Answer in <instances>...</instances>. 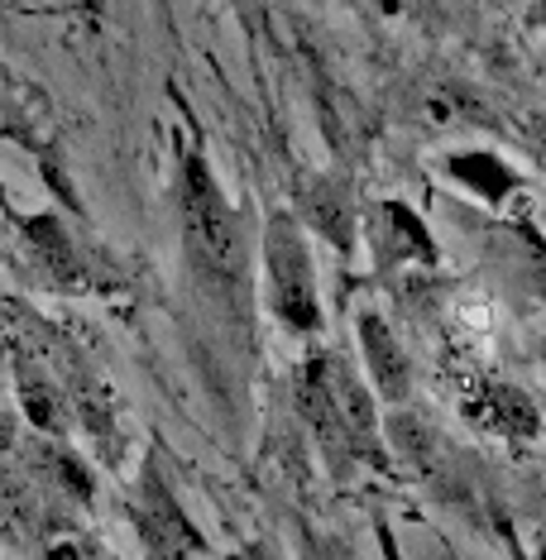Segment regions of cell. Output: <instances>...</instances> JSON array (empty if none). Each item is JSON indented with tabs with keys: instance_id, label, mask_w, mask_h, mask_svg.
Instances as JSON below:
<instances>
[{
	"instance_id": "cell-1",
	"label": "cell",
	"mask_w": 546,
	"mask_h": 560,
	"mask_svg": "<svg viewBox=\"0 0 546 560\" xmlns=\"http://www.w3.org/2000/svg\"><path fill=\"white\" fill-rule=\"evenodd\" d=\"M177 221H183V249L193 273L216 302L240 307L245 302V235L201 149H193L177 173Z\"/></svg>"
},
{
	"instance_id": "cell-2",
	"label": "cell",
	"mask_w": 546,
	"mask_h": 560,
	"mask_svg": "<svg viewBox=\"0 0 546 560\" xmlns=\"http://www.w3.org/2000/svg\"><path fill=\"white\" fill-rule=\"evenodd\" d=\"M298 407L316 431L322 451L332 460H364L374 469H388L384 441H379V417L364 393V378L340 360V354L322 350L298 369Z\"/></svg>"
},
{
	"instance_id": "cell-3",
	"label": "cell",
	"mask_w": 546,
	"mask_h": 560,
	"mask_svg": "<svg viewBox=\"0 0 546 560\" xmlns=\"http://www.w3.org/2000/svg\"><path fill=\"white\" fill-rule=\"evenodd\" d=\"M264 288H269V312L288 330H298V336L322 330L312 249L302 235V221L288 211H269V221H264Z\"/></svg>"
},
{
	"instance_id": "cell-4",
	"label": "cell",
	"mask_w": 546,
	"mask_h": 560,
	"mask_svg": "<svg viewBox=\"0 0 546 560\" xmlns=\"http://www.w3.org/2000/svg\"><path fill=\"white\" fill-rule=\"evenodd\" d=\"M130 517H135V532H139V541H144L149 556H197V551H207L201 532L183 517L173 489L163 483V475L154 465H149L144 479H139V499L130 508Z\"/></svg>"
},
{
	"instance_id": "cell-5",
	"label": "cell",
	"mask_w": 546,
	"mask_h": 560,
	"mask_svg": "<svg viewBox=\"0 0 546 560\" xmlns=\"http://www.w3.org/2000/svg\"><path fill=\"white\" fill-rule=\"evenodd\" d=\"M364 240L374 249L379 269H408V264H437V240L422 225V215L403 207L398 197H384L364 211Z\"/></svg>"
},
{
	"instance_id": "cell-6",
	"label": "cell",
	"mask_w": 546,
	"mask_h": 560,
	"mask_svg": "<svg viewBox=\"0 0 546 560\" xmlns=\"http://www.w3.org/2000/svg\"><path fill=\"white\" fill-rule=\"evenodd\" d=\"M20 231H24V240H30L34 264H39L58 288H92V264L96 259L82 249V240H72V231L58 221L54 211L24 215Z\"/></svg>"
},
{
	"instance_id": "cell-7",
	"label": "cell",
	"mask_w": 546,
	"mask_h": 560,
	"mask_svg": "<svg viewBox=\"0 0 546 560\" xmlns=\"http://www.w3.org/2000/svg\"><path fill=\"white\" fill-rule=\"evenodd\" d=\"M465 417L489 436L503 441H537L542 436V412L523 388L513 384H485L475 398H465Z\"/></svg>"
},
{
	"instance_id": "cell-8",
	"label": "cell",
	"mask_w": 546,
	"mask_h": 560,
	"mask_svg": "<svg viewBox=\"0 0 546 560\" xmlns=\"http://www.w3.org/2000/svg\"><path fill=\"white\" fill-rule=\"evenodd\" d=\"M355 330H360L364 374H370L374 393H379V398H388V402H403L413 393V364H408V354H403L398 336H393L388 322L379 312H360Z\"/></svg>"
},
{
	"instance_id": "cell-9",
	"label": "cell",
	"mask_w": 546,
	"mask_h": 560,
	"mask_svg": "<svg viewBox=\"0 0 546 560\" xmlns=\"http://www.w3.org/2000/svg\"><path fill=\"white\" fill-rule=\"evenodd\" d=\"M302 215L312 221V231H322L336 245V254H350L360 240V207H355L350 187L340 177H312L302 183Z\"/></svg>"
},
{
	"instance_id": "cell-10",
	"label": "cell",
	"mask_w": 546,
	"mask_h": 560,
	"mask_svg": "<svg viewBox=\"0 0 546 560\" xmlns=\"http://www.w3.org/2000/svg\"><path fill=\"white\" fill-rule=\"evenodd\" d=\"M451 173L461 177L465 187H475V192L485 197L489 207H499V201L518 187V173L508 168V163H499L493 154H455L451 159Z\"/></svg>"
},
{
	"instance_id": "cell-11",
	"label": "cell",
	"mask_w": 546,
	"mask_h": 560,
	"mask_svg": "<svg viewBox=\"0 0 546 560\" xmlns=\"http://www.w3.org/2000/svg\"><path fill=\"white\" fill-rule=\"evenodd\" d=\"M20 407H24V417H30L34 427H44V431H58V422H62L54 384H48L44 374H34V369H24L20 374Z\"/></svg>"
},
{
	"instance_id": "cell-12",
	"label": "cell",
	"mask_w": 546,
	"mask_h": 560,
	"mask_svg": "<svg viewBox=\"0 0 546 560\" xmlns=\"http://www.w3.org/2000/svg\"><path fill=\"white\" fill-rule=\"evenodd\" d=\"M527 24H532V30H546V0H532V10H527Z\"/></svg>"
},
{
	"instance_id": "cell-13",
	"label": "cell",
	"mask_w": 546,
	"mask_h": 560,
	"mask_svg": "<svg viewBox=\"0 0 546 560\" xmlns=\"http://www.w3.org/2000/svg\"><path fill=\"white\" fill-rule=\"evenodd\" d=\"M374 5L384 10V15H398V10H403V0H374Z\"/></svg>"
}]
</instances>
